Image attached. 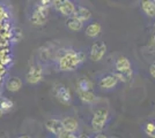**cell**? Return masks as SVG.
<instances>
[{"label":"cell","mask_w":155,"mask_h":138,"mask_svg":"<svg viewBox=\"0 0 155 138\" xmlns=\"http://www.w3.org/2000/svg\"><path fill=\"white\" fill-rule=\"evenodd\" d=\"M39 5L43 7H46V8H49V7L52 5V0H41V1H39Z\"/></svg>","instance_id":"22"},{"label":"cell","mask_w":155,"mask_h":138,"mask_svg":"<svg viewBox=\"0 0 155 138\" xmlns=\"http://www.w3.org/2000/svg\"><path fill=\"white\" fill-rule=\"evenodd\" d=\"M6 87L8 91L16 92L22 87V82H21V79H20L19 77H13V78H11L7 82Z\"/></svg>","instance_id":"17"},{"label":"cell","mask_w":155,"mask_h":138,"mask_svg":"<svg viewBox=\"0 0 155 138\" xmlns=\"http://www.w3.org/2000/svg\"><path fill=\"white\" fill-rule=\"evenodd\" d=\"M78 87L81 91H88L93 89V82L88 78H81L78 82Z\"/></svg>","instance_id":"18"},{"label":"cell","mask_w":155,"mask_h":138,"mask_svg":"<svg viewBox=\"0 0 155 138\" xmlns=\"http://www.w3.org/2000/svg\"><path fill=\"white\" fill-rule=\"evenodd\" d=\"M154 39H155V37H154Z\"/></svg>","instance_id":"25"},{"label":"cell","mask_w":155,"mask_h":138,"mask_svg":"<svg viewBox=\"0 0 155 138\" xmlns=\"http://www.w3.org/2000/svg\"><path fill=\"white\" fill-rule=\"evenodd\" d=\"M54 96L63 104H70L71 103V93L68 91V89L65 87L63 84H57L54 86Z\"/></svg>","instance_id":"8"},{"label":"cell","mask_w":155,"mask_h":138,"mask_svg":"<svg viewBox=\"0 0 155 138\" xmlns=\"http://www.w3.org/2000/svg\"><path fill=\"white\" fill-rule=\"evenodd\" d=\"M115 72H127L131 70V62L126 57H119L115 62Z\"/></svg>","instance_id":"11"},{"label":"cell","mask_w":155,"mask_h":138,"mask_svg":"<svg viewBox=\"0 0 155 138\" xmlns=\"http://www.w3.org/2000/svg\"><path fill=\"white\" fill-rule=\"evenodd\" d=\"M101 32V26L95 22V23H91L89 26L86 28V35L88 37H91V38H95L97 37Z\"/></svg>","instance_id":"16"},{"label":"cell","mask_w":155,"mask_h":138,"mask_svg":"<svg viewBox=\"0 0 155 138\" xmlns=\"http://www.w3.org/2000/svg\"><path fill=\"white\" fill-rule=\"evenodd\" d=\"M2 115H4V111H2V109H1V107H0V118H1Z\"/></svg>","instance_id":"24"},{"label":"cell","mask_w":155,"mask_h":138,"mask_svg":"<svg viewBox=\"0 0 155 138\" xmlns=\"http://www.w3.org/2000/svg\"><path fill=\"white\" fill-rule=\"evenodd\" d=\"M72 16L77 17L80 21H82V22H87V21H89L91 19V12L88 8H86V7L79 6L75 8L74 14Z\"/></svg>","instance_id":"10"},{"label":"cell","mask_w":155,"mask_h":138,"mask_svg":"<svg viewBox=\"0 0 155 138\" xmlns=\"http://www.w3.org/2000/svg\"><path fill=\"white\" fill-rule=\"evenodd\" d=\"M79 98L81 99V101L84 104H94L96 101V96H95V93L91 92V90H88V91L79 90Z\"/></svg>","instance_id":"14"},{"label":"cell","mask_w":155,"mask_h":138,"mask_svg":"<svg viewBox=\"0 0 155 138\" xmlns=\"http://www.w3.org/2000/svg\"><path fill=\"white\" fill-rule=\"evenodd\" d=\"M107 52V45L104 43H95L91 47V52H89V58L91 61H100L102 60Z\"/></svg>","instance_id":"6"},{"label":"cell","mask_w":155,"mask_h":138,"mask_svg":"<svg viewBox=\"0 0 155 138\" xmlns=\"http://www.w3.org/2000/svg\"><path fill=\"white\" fill-rule=\"evenodd\" d=\"M108 118H109V113L107 109L104 108H100L95 111L93 118H91V128L93 130L96 132L102 131L104 129V127L108 122Z\"/></svg>","instance_id":"3"},{"label":"cell","mask_w":155,"mask_h":138,"mask_svg":"<svg viewBox=\"0 0 155 138\" xmlns=\"http://www.w3.org/2000/svg\"><path fill=\"white\" fill-rule=\"evenodd\" d=\"M141 8L143 13L149 17L155 16V2L154 0H142L141 1Z\"/></svg>","instance_id":"12"},{"label":"cell","mask_w":155,"mask_h":138,"mask_svg":"<svg viewBox=\"0 0 155 138\" xmlns=\"http://www.w3.org/2000/svg\"><path fill=\"white\" fill-rule=\"evenodd\" d=\"M63 124H64L66 131L74 133L77 132V130L79 129V122H78L75 118H65L64 120H61Z\"/></svg>","instance_id":"13"},{"label":"cell","mask_w":155,"mask_h":138,"mask_svg":"<svg viewBox=\"0 0 155 138\" xmlns=\"http://www.w3.org/2000/svg\"><path fill=\"white\" fill-rule=\"evenodd\" d=\"M49 19V8L43 7L41 5H37L35 8V11L32 12L31 16H30V22L34 26H43L48 22Z\"/></svg>","instance_id":"4"},{"label":"cell","mask_w":155,"mask_h":138,"mask_svg":"<svg viewBox=\"0 0 155 138\" xmlns=\"http://www.w3.org/2000/svg\"><path fill=\"white\" fill-rule=\"evenodd\" d=\"M114 75H115L118 79L123 81V82H129L130 79L132 78V69H131V70H127V72H115Z\"/></svg>","instance_id":"19"},{"label":"cell","mask_w":155,"mask_h":138,"mask_svg":"<svg viewBox=\"0 0 155 138\" xmlns=\"http://www.w3.org/2000/svg\"><path fill=\"white\" fill-rule=\"evenodd\" d=\"M154 26H155V24H154Z\"/></svg>","instance_id":"26"},{"label":"cell","mask_w":155,"mask_h":138,"mask_svg":"<svg viewBox=\"0 0 155 138\" xmlns=\"http://www.w3.org/2000/svg\"><path fill=\"white\" fill-rule=\"evenodd\" d=\"M117 82H118V78L114 74H111V75H105L100 79L98 85L104 90H110V89H114L116 86Z\"/></svg>","instance_id":"9"},{"label":"cell","mask_w":155,"mask_h":138,"mask_svg":"<svg viewBox=\"0 0 155 138\" xmlns=\"http://www.w3.org/2000/svg\"><path fill=\"white\" fill-rule=\"evenodd\" d=\"M86 60V55L82 52L67 51L58 60V69L60 72H72L82 65Z\"/></svg>","instance_id":"1"},{"label":"cell","mask_w":155,"mask_h":138,"mask_svg":"<svg viewBox=\"0 0 155 138\" xmlns=\"http://www.w3.org/2000/svg\"><path fill=\"white\" fill-rule=\"evenodd\" d=\"M149 72H150V75L155 78V62L150 66V68H149Z\"/></svg>","instance_id":"23"},{"label":"cell","mask_w":155,"mask_h":138,"mask_svg":"<svg viewBox=\"0 0 155 138\" xmlns=\"http://www.w3.org/2000/svg\"><path fill=\"white\" fill-rule=\"evenodd\" d=\"M143 131L148 136L155 138V122H148L143 125Z\"/></svg>","instance_id":"21"},{"label":"cell","mask_w":155,"mask_h":138,"mask_svg":"<svg viewBox=\"0 0 155 138\" xmlns=\"http://www.w3.org/2000/svg\"><path fill=\"white\" fill-rule=\"evenodd\" d=\"M0 107H1V109L4 111V113L8 112L9 109L13 108V101L9 100L8 98H2L0 100Z\"/></svg>","instance_id":"20"},{"label":"cell","mask_w":155,"mask_h":138,"mask_svg":"<svg viewBox=\"0 0 155 138\" xmlns=\"http://www.w3.org/2000/svg\"><path fill=\"white\" fill-rule=\"evenodd\" d=\"M46 130L52 133L53 136L59 138H66V137H77V135H72L71 132L66 131L64 124L60 120H56V118H51L45 122Z\"/></svg>","instance_id":"2"},{"label":"cell","mask_w":155,"mask_h":138,"mask_svg":"<svg viewBox=\"0 0 155 138\" xmlns=\"http://www.w3.org/2000/svg\"><path fill=\"white\" fill-rule=\"evenodd\" d=\"M52 5L64 16H72L75 11V6L71 0H52Z\"/></svg>","instance_id":"5"},{"label":"cell","mask_w":155,"mask_h":138,"mask_svg":"<svg viewBox=\"0 0 155 138\" xmlns=\"http://www.w3.org/2000/svg\"><path fill=\"white\" fill-rule=\"evenodd\" d=\"M66 26L72 31H79V30L82 29L84 22L80 21L79 19H77V17H74V16H71V19L66 22Z\"/></svg>","instance_id":"15"},{"label":"cell","mask_w":155,"mask_h":138,"mask_svg":"<svg viewBox=\"0 0 155 138\" xmlns=\"http://www.w3.org/2000/svg\"><path fill=\"white\" fill-rule=\"evenodd\" d=\"M26 78H27V82H28L29 84H32V85L37 84V83H39V82L42 81V78H43V69L39 66L31 67V68L29 69L28 74H27Z\"/></svg>","instance_id":"7"}]
</instances>
